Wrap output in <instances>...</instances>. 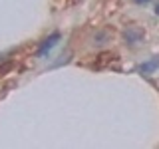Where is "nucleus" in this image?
<instances>
[{
	"instance_id": "f257e3e1",
	"label": "nucleus",
	"mask_w": 159,
	"mask_h": 149,
	"mask_svg": "<svg viewBox=\"0 0 159 149\" xmlns=\"http://www.w3.org/2000/svg\"><path fill=\"white\" fill-rule=\"evenodd\" d=\"M58 40H60V34L58 32H54L50 38H46L42 42V46H40V50H38V58H46L50 52H52V48L58 44Z\"/></svg>"
},
{
	"instance_id": "f03ea898",
	"label": "nucleus",
	"mask_w": 159,
	"mask_h": 149,
	"mask_svg": "<svg viewBox=\"0 0 159 149\" xmlns=\"http://www.w3.org/2000/svg\"><path fill=\"white\" fill-rule=\"evenodd\" d=\"M123 38H125V42L127 44H137V42H141V38H143V30L141 28H137V26H127L125 28V32H123Z\"/></svg>"
},
{
	"instance_id": "7ed1b4c3",
	"label": "nucleus",
	"mask_w": 159,
	"mask_h": 149,
	"mask_svg": "<svg viewBox=\"0 0 159 149\" xmlns=\"http://www.w3.org/2000/svg\"><path fill=\"white\" fill-rule=\"evenodd\" d=\"M157 66H159V58L151 60V62H147V64H143V66H141V74H151Z\"/></svg>"
},
{
	"instance_id": "20e7f679",
	"label": "nucleus",
	"mask_w": 159,
	"mask_h": 149,
	"mask_svg": "<svg viewBox=\"0 0 159 149\" xmlns=\"http://www.w3.org/2000/svg\"><path fill=\"white\" fill-rule=\"evenodd\" d=\"M107 38V32H99L96 38H93V46H102V44H106L103 40Z\"/></svg>"
},
{
	"instance_id": "39448f33",
	"label": "nucleus",
	"mask_w": 159,
	"mask_h": 149,
	"mask_svg": "<svg viewBox=\"0 0 159 149\" xmlns=\"http://www.w3.org/2000/svg\"><path fill=\"white\" fill-rule=\"evenodd\" d=\"M133 2H135V4H147L149 0H133Z\"/></svg>"
},
{
	"instance_id": "423d86ee",
	"label": "nucleus",
	"mask_w": 159,
	"mask_h": 149,
	"mask_svg": "<svg viewBox=\"0 0 159 149\" xmlns=\"http://www.w3.org/2000/svg\"><path fill=\"white\" fill-rule=\"evenodd\" d=\"M155 14L159 16V2H157V6H155Z\"/></svg>"
}]
</instances>
